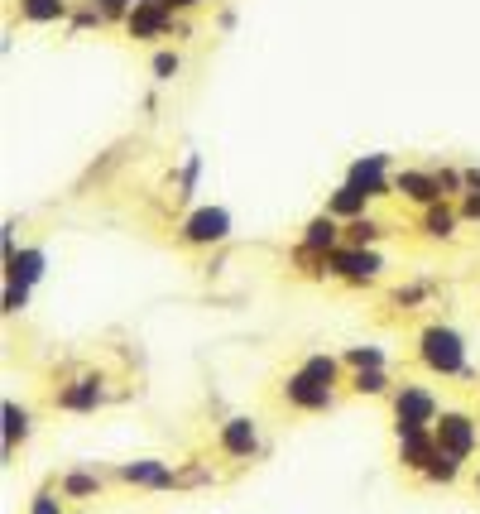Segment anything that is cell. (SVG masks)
I'll return each instance as SVG.
<instances>
[{"instance_id": "obj_11", "label": "cell", "mask_w": 480, "mask_h": 514, "mask_svg": "<svg viewBox=\"0 0 480 514\" xmlns=\"http://www.w3.org/2000/svg\"><path fill=\"white\" fill-rule=\"evenodd\" d=\"M394 197H404V202H413V207H432V202H442L437 173L432 169H399L394 173Z\"/></svg>"}, {"instance_id": "obj_26", "label": "cell", "mask_w": 480, "mask_h": 514, "mask_svg": "<svg viewBox=\"0 0 480 514\" xmlns=\"http://www.w3.org/2000/svg\"><path fill=\"white\" fill-rule=\"evenodd\" d=\"M178 73H183V58H178V53H173V49L154 53V77H159V82H173Z\"/></svg>"}, {"instance_id": "obj_23", "label": "cell", "mask_w": 480, "mask_h": 514, "mask_svg": "<svg viewBox=\"0 0 480 514\" xmlns=\"http://www.w3.org/2000/svg\"><path fill=\"white\" fill-rule=\"evenodd\" d=\"M341 366H351V370H380L384 366V351H380V346H356V351H346V356H341Z\"/></svg>"}, {"instance_id": "obj_15", "label": "cell", "mask_w": 480, "mask_h": 514, "mask_svg": "<svg viewBox=\"0 0 480 514\" xmlns=\"http://www.w3.org/2000/svg\"><path fill=\"white\" fill-rule=\"evenodd\" d=\"M72 0H15V15H20L24 25H58V20H68Z\"/></svg>"}, {"instance_id": "obj_10", "label": "cell", "mask_w": 480, "mask_h": 514, "mask_svg": "<svg viewBox=\"0 0 480 514\" xmlns=\"http://www.w3.org/2000/svg\"><path fill=\"white\" fill-rule=\"evenodd\" d=\"M125 486H140V490H173L178 486V471L168 462H154V457H140V462H125L116 471Z\"/></svg>"}, {"instance_id": "obj_3", "label": "cell", "mask_w": 480, "mask_h": 514, "mask_svg": "<svg viewBox=\"0 0 480 514\" xmlns=\"http://www.w3.org/2000/svg\"><path fill=\"white\" fill-rule=\"evenodd\" d=\"M322 274L327 279H341V284H351V289H360V284H375L384 274V255L375 250V245H351V241H341L322 260Z\"/></svg>"}, {"instance_id": "obj_22", "label": "cell", "mask_w": 480, "mask_h": 514, "mask_svg": "<svg viewBox=\"0 0 480 514\" xmlns=\"http://www.w3.org/2000/svg\"><path fill=\"white\" fill-rule=\"evenodd\" d=\"M346 241H351V245H375V241H380V221L370 217V212H365V217H356V221H346Z\"/></svg>"}, {"instance_id": "obj_19", "label": "cell", "mask_w": 480, "mask_h": 514, "mask_svg": "<svg viewBox=\"0 0 480 514\" xmlns=\"http://www.w3.org/2000/svg\"><path fill=\"white\" fill-rule=\"evenodd\" d=\"M351 394H370V399H380V394H394V380H389V370H351Z\"/></svg>"}, {"instance_id": "obj_31", "label": "cell", "mask_w": 480, "mask_h": 514, "mask_svg": "<svg viewBox=\"0 0 480 514\" xmlns=\"http://www.w3.org/2000/svg\"><path fill=\"white\" fill-rule=\"evenodd\" d=\"M476 495H480V476H476Z\"/></svg>"}, {"instance_id": "obj_9", "label": "cell", "mask_w": 480, "mask_h": 514, "mask_svg": "<svg viewBox=\"0 0 480 514\" xmlns=\"http://www.w3.org/2000/svg\"><path fill=\"white\" fill-rule=\"evenodd\" d=\"M216 447H221L226 457H236V462H250V457L260 452V428H255V418H226V423L216 428Z\"/></svg>"}, {"instance_id": "obj_17", "label": "cell", "mask_w": 480, "mask_h": 514, "mask_svg": "<svg viewBox=\"0 0 480 514\" xmlns=\"http://www.w3.org/2000/svg\"><path fill=\"white\" fill-rule=\"evenodd\" d=\"M327 212H332V217L346 226V221H356V217H365V212H370V197L356 193L351 183H341V188L327 197Z\"/></svg>"}, {"instance_id": "obj_14", "label": "cell", "mask_w": 480, "mask_h": 514, "mask_svg": "<svg viewBox=\"0 0 480 514\" xmlns=\"http://www.w3.org/2000/svg\"><path fill=\"white\" fill-rule=\"evenodd\" d=\"M456 226H461V207H452L447 197L423 207V236H428V241H452Z\"/></svg>"}, {"instance_id": "obj_7", "label": "cell", "mask_w": 480, "mask_h": 514, "mask_svg": "<svg viewBox=\"0 0 480 514\" xmlns=\"http://www.w3.org/2000/svg\"><path fill=\"white\" fill-rule=\"evenodd\" d=\"M346 183H351L356 193H365L370 202H375V197H389V193H394L389 154H365V159H356V164L346 169Z\"/></svg>"}, {"instance_id": "obj_27", "label": "cell", "mask_w": 480, "mask_h": 514, "mask_svg": "<svg viewBox=\"0 0 480 514\" xmlns=\"http://www.w3.org/2000/svg\"><path fill=\"white\" fill-rule=\"evenodd\" d=\"M29 514H68L63 510V490H39L34 505H29Z\"/></svg>"}, {"instance_id": "obj_5", "label": "cell", "mask_w": 480, "mask_h": 514, "mask_svg": "<svg viewBox=\"0 0 480 514\" xmlns=\"http://www.w3.org/2000/svg\"><path fill=\"white\" fill-rule=\"evenodd\" d=\"M432 438H437V447H442L447 457L471 462L480 452V418L461 414V409H442V418L432 423Z\"/></svg>"}, {"instance_id": "obj_21", "label": "cell", "mask_w": 480, "mask_h": 514, "mask_svg": "<svg viewBox=\"0 0 480 514\" xmlns=\"http://www.w3.org/2000/svg\"><path fill=\"white\" fill-rule=\"evenodd\" d=\"M58 490H63V495H72V500H87V495H96V490H101V481H96V476H87V471H68V476L58 481Z\"/></svg>"}, {"instance_id": "obj_2", "label": "cell", "mask_w": 480, "mask_h": 514, "mask_svg": "<svg viewBox=\"0 0 480 514\" xmlns=\"http://www.w3.org/2000/svg\"><path fill=\"white\" fill-rule=\"evenodd\" d=\"M413 356H418V366L437 375V380H456V375H466V337L447 327V322H428L418 337H413Z\"/></svg>"}, {"instance_id": "obj_20", "label": "cell", "mask_w": 480, "mask_h": 514, "mask_svg": "<svg viewBox=\"0 0 480 514\" xmlns=\"http://www.w3.org/2000/svg\"><path fill=\"white\" fill-rule=\"evenodd\" d=\"M461 466H466V462H456V457H447V452L437 447V452H432V462L423 466V481H432V486H456Z\"/></svg>"}, {"instance_id": "obj_24", "label": "cell", "mask_w": 480, "mask_h": 514, "mask_svg": "<svg viewBox=\"0 0 480 514\" xmlns=\"http://www.w3.org/2000/svg\"><path fill=\"white\" fill-rule=\"evenodd\" d=\"M92 5H96V15H101L106 25H111V20H120V25H125V20H130V10H135L140 0H92Z\"/></svg>"}, {"instance_id": "obj_12", "label": "cell", "mask_w": 480, "mask_h": 514, "mask_svg": "<svg viewBox=\"0 0 480 514\" xmlns=\"http://www.w3.org/2000/svg\"><path fill=\"white\" fill-rule=\"evenodd\" d=\"M432 452H437L432 428H408V433H399V466H404V471L423 476V466L432 462Z\"/></svg>"}, {"instance_id": "obj_6", "label": "cell", "mask_w": 480, "mask_h": 514, "mask_svg": "<svg viewBox=\"0 0 480 514\" xmlns=\"http://www.w3.org/2000/svg\"><path fill=\"white\" fill-rule=\"evenodd\" d=\"M231 236V212L226 207H197L183 226H178V241L202 250V245H221Z\"/></svg>"}, {"instance_id": "obj_28", "label": "cell", "mask_w": 480, "mask_h": 514, "mask_svg": "<svg viewBox=\"0 0 480 514\" xmlns=\"http://www.w3.org/2000/svg\"><path fill=\"white\" fill-rule=\"evenodd\" d=\"M24 303H29V284H15V279H5V313H20Z\"/></svg>"}, {"instance_id": "obj_13", "label": "cell", "mask_w": 480, "mask_h": 514, "mask_svg": "<svg viewBox=\"0 0 480 514\" xmlns=\"http://www.w3.org/2000/svg\"><path fill=\"white\" fill-rule=\"evenodd\" d=\"M101 399H106V390H101V375H82V380H72V385H63V390H58V409L92 414Z\"/></svg>"}, {"instance_id": "obj_18", "label": "cell", "mask_w": 480, "mask_h": 514, "mask_svg": "<svg viewBox=\"0 0 480 514\" xmlns=\"http://www.w3.org/2000/svg\"><path fill=\"white\" fill-rule=\"evenodd\" d=\"M0 418H5V457H15V442L29 438V409H20L15 399H5Z\"/></svg>"}, {"instance_id": "obj_25", "label": "cell", "mask_w": 480, "mask_h": 514, "mask_svg": "<svg viewBox=\"0 0 480 514\" xmlns=\"http://www.w3.org/2000/svg\"><path fill=\"white\" fill-rule=\"evenodd\" d=\"M437 173V188H442V197L452 202V197H466V173L461 169H432Z\"/></svg>"}, {"instance_id": "obj_1", "label": "cell", "mask_w": 480, "mask_h": 514, "mask_svg": "<svg viewBox=\"0 0 480 514\" xmlns=\"http://www.w3.org/2000/svg\"><path fill=\"white\" fill-rule=\"evenodd\" d=\"M336 390H341V361H336V356H322V351L303 356V361L284 375V385H279L284 404L298 409V414H327L336 404Z\"/></svg>"}, {"instance_id": "obj_29", "label": "cell", "mask_w": 480, "mask_h": 514, "mask_svg": "<svg viewBox=\"0 0 480 514\" xmlns=\"http://www.w3.org/2000/svg\"><path fill=\"white\" fill-rule=\"evenodd\" d=\"M461 221H480V193L461 197Z\"/></svg>"}, {"instance_id": "obj_30", "label": "cell", "mask_w": 480, "mask_h": 514, "mask_svg": "<svg viewBox=\"0 0 480 514\" xmlns=\"http://www.w3.org/2000/svg\"><path fill=\"white\" fill-rule=\"evenodd\" d=\"M202 5H207V0H173V10H178V15H188V10H202Z\"/></svg>"}, {"instance_id": "obj_16", "label": "cell", "mask_w": 480, "mask_h": 514, "mask_svg": "<svg viewBox=\"0 0 480 514\" xmlns=\"http://www.w3.org/2000/svg\"><path fill=\"white\" fill-rule=\"evenodd\" d=\"M44 274V250H34V245H24L15 255H5V279H15V284H34Z\"/></svg>"}, {"instance_id": "obj_8", "label": "cell", "mask_w": 480, "mask_h": 514, "mask_svg": "<svg viewBox=\"0 0 480 514\" xmlns=\"http://www.w3.org/2000/svg\"><path fill=\"white\" fill-rule=\"evenodd\" d=\"M173 29H178V15L164 10V5H149V0H140V5L130 10V20H125V34H130V39H144V44L168 39Z\"/></svg>"}, {"instance_id": "obj_4", "label": "cell", "mask_w": 480, "mask_h": 514, "mask_svg": "<svg viewBox=\"0 0 480 514\" xmlns=\"http://www.w3.org/2000/svg\"><path fill=\"white\" fill-rule=\"evenodd\" d=\"M389 409H394V433H408V428H432L437 418H442V404H437V394L428 385H394L389 394Z\"/></svg>"}]
</instances>
